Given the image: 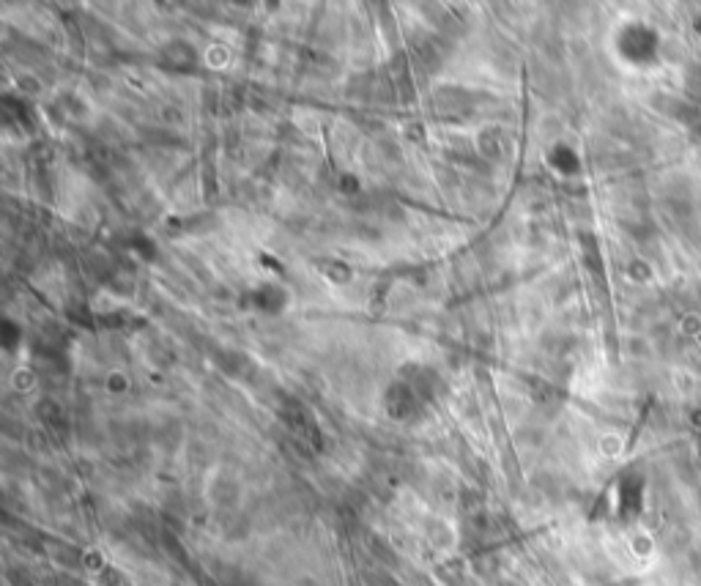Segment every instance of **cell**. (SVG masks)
I'll return each instance as SVG.
<instances>
[{"label":"cell","instance_id":"cell-1","mask_svg":"<svg viewBox=\"0 0 701 586\" xmlns=\"http://www.w3.org/2000/svg\"><path fill=\"white\" fill-rule=\"evenodd\" d=\"M680 332L682 335H701V315L699 313H685L680 318Z\"/></svg>","mask_w":701,"mask_h":586}]
</instances>
